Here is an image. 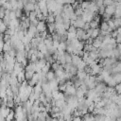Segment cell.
Here are the masks:
<instances>
[{
	"instance_id": "13",
	"label": "cell",
	"mask_w": 121,
	"mask_h": 121,
	"mask_svg": "<svg viewBox=\"0 0 121 121\" xmlns=\"http://www.w3.org/2000/svg\"><path fill=\"white\" fill-rule=\"evenodd\" d=\"M48 84H49V87H50L51 91H56V90L59 89V82H58V80L56 78L48 81Z\"/></svg>"
},
{
	"instance_id": "23",
	"label": "cell",
	"mask_w": 121,
	"mask_h": 121,
	"mask_svg": "<svg viewBox=\"0 0 121 121\" xmlns=\"http://www.w3.org/2000/svg\"><path fill=\"white\" fill-rule=\"evenodd\" d=\"M16 78H17V80H18L19 83L25 81V80H26V78H25V71H22V72H20L19 74H17V77H16Z\"/></svg>"
},
{
	"instance_id": "4",
	"label": "cell",
	"mask_w": 121,
	"mask_h": 121,
	"mask_svg": "<svg viewBox=\"0 0 121 121\" xmlns=\"http://www.w3.org/2000/svg\"><path fill=\"white\" fill-rule=\"evenodd\" d=\"M70 22H71V25H73L77 29L78 28H82L84 24H85V22L83 21V19L81 17H78L75 21H70Z\"/></svg>"
},
{
	"instance_id": "25",
	"label": "cell",
	"mask_w": 121,
	"mask_h": 121,
	"mask_svg": "<svg viewBox=\"0 0 121 121\" xmlns=\"http://www.w3.org/2000/svg\"><path fill=\"white\" fill-rule=\"evenodd\" d=\"M45 21L47 24H50V23H55V16L53 13H49L46 18H45Z\"/></svg>"
},
{
	"instance_id": "14",
	"label": "cell",
	"mask_w": 121,
	"mask_h": 121,
	"mask_svg": "<svg viewBox=\"0 0 121 121\" xmlns=\"http://www.w3.org/2000/svg\"><path fill=\"white\" fill-rule=\"evenodd\" d=\"M37 49H38V51L42 52L43 55H44L45 53H47V48H46L45 44L43 43V42H41V43L38 44V46H37Z\"/></svg>"
},
{
	"instance_id": "27",
	"label": "cell",
	"mask_w": 121,
	"mask_h": 121,
	"mask_svg": "<svg viewBox=\"0 0 121 121\" xmlns=\"http://www.w3.org/2000/svg\"><path fill=\"white\" fill-rule=\"evenodd\" d=\"M54 78H55V72L52 71V70H49V71L46 73V79H47L48 81H50V80H52V79H54Z\"/></svg>"
},
{
	"instance_id": "9",
	"label": "cell",
	"mask_w": 121,
	"mask_h": 121,
	"mask_svg": "<svg viewBox=\"0 0 121 121\" xmlns=\"http://www.w3.org/2000/svg\"><path fill=\"white\" fill-rule=\"evenodd\" d=\"M36 28H37V31H38L39 33L45 31V30H46V24H45V22H44V21H39V22H38V25H37V26H36Z\"/></svg>"
},
{
	"instance_id": "42",
	"label": "cell",
	"mask_w": 121,
	"mask_h": 121,
	"mask_svg": "<svg viewBox=\"0 0 121 121\" xmlns=\"http://www.w3.org/2000/svg\"><path fill=\"white\" fill-rule=\"evenodd\" d=\"M95 108V103H94V102H92V103H91V104L88 106V108H87V111H88V112H89V113H92V112H94Z\"/></svg>"
},
{
	"instance_id": "54",
	"label": "cell",
	"mask_w": 121,
	"mask_h": 121,
	"mask_svg": "<svg viewBox=\"0 0 121 121\" xmlns=\"http://www.w3.org/2000/svg\"><path fill=\"white\" fill-rule=\"evenodd\" d=\"M81 121H85V120H84V119H83V118H82V119H81Z\"/></svg>"
},
{
	"instance_id": "18",
	"label": "cell",
	"mask_w": 121,
	"mask_h": 121,
	"mask_svg": "<svg viewBox=\"0 0 121 121\" xmlns=\"http://www.w3.org/2000/svg\"><path fill=\"white\" fill-rule=\"evenodd\" d=\"M66 47H67L66 42H60L59 46H58V48H57V50L59 52H65L66 51Z\"/></svg>"
},
{
	"instance_id": "52",
	"label": "cell",
	"mask_w": 121,
	"mask_h": 121,
	"mask_svg": "<svg viewBox=\"0 0 121 121\" xmlns=\"http://www.w3.org/2000/svg\"><path fill=\"white\" fill-rule=\"evenodd\" d=\"M81 119H82V117H80V116H76V117H73L72 121H81Z\"/></svg>"
},
{
	"instance_id": "6",
	"label": "cell",
	"mask_w": 121,
	"mask_h": 121,
	"mask_svg": "<svg viewBox=\"0 0 121 121\" xmlns=\"http://www.w3.org/2000/svg\"><path fill=\"white\" fill-rule=\"evenodd\" d=\"M39 82H40L39 74H38V73H34L33 76H32V78H31V79L27 81V84H28L29 86H31V87H34V86H35L37 83H39Z\"/></svg>"
},
{
	"instance_id": "49",
	"label": "cell",
	"mask_w": 121,
	"mask_h": 121,
	"mask_svg": "<svg viewBox=\"0 0 121 121\" xmlns=\"http://www.w3.org/2000/svg\"><path fill=\"white\" fill-rule=\"evenodd\" d=\"M115 41H116V43H121V34H118L115 37Z\"/></svg>"
},
{
	"instance_id": "5",
	"label": "cell",
	"mask_w": 121,
	"mask_h": 121,
	"mask_svg": "<svg viewBox=\"0 0 121 121\" xmlns=\"http://www.w3.org/2000/svg\"><path fill=\"white\" fill-rule=\"evenodd\" d=\"M46 64V60L44 59H41V60H38L36 62H35V73H38L40 71H42L43 67Z\"/></svg>"
},
{
	"instance_id": "22",
	"label": "cell",
	"mask_w": 121,
	"mask_h": 121,
	"mask_svg": "<svg viewBox=\"0 0 121 121\" xmlns=\"http://www.w3.org/2000/svg\"><path fill=\"white\" fill-rule=\"evenodd\" d=\"M101 44H102V42H101L100 40H98L97 38L95 39V40L93 41V43H92V45H93L95 48H96V49H99V48L101 47Z\"/></svg>"
},
{
	"instance_id": "43",
	"label": "cell",
	"mask_w": 121,
	"mask_h": 121,
	"mask_svg": "<svg viewBox=\"0 0 121 121\" xmlns=\"http://www.w3.org/2000/svg\"><path fill=\"white\" fill-rule=\"evenodd\" d=\"M24 6H25V4H24V2L22 0H17V9H24Z\"/></svg>"
},
{
	"instance_id": "51",
	"label": "cell",
	"mask_w": 121,
	"mask_h": 121,
	"mask_svg": "<svg viewBox=\"0 0 121 121\" xmlns=\"http://www.w3.org/2000/svg\"><path fill=\"white\" fill-rule=\"evenodd\" d=\"M77 18H78V17H77V15H76L75 13H73V14L70 16V18H69V19H70V21H75Z\"/></svg>"
},
{
	"instance_id": "3",
	"label": "cell",
	"mask_w": 121,
	"mask_h": 121,
	"mask_svg": "<svg viewBox=\"0 0 121 121\" xmlns=\"http://www.w3.org/2000/svg\"><path fill=\"white\" fill-rule=\"evenodd\" d=\"M102 69H103V67L97 62L96 64L91 66V74L90 75L91 76H97V75L100 74V72L102 71Z\"/></svg>"
},
{
	"instance_id": "39",
	"label": "cell",
	"mask_w": 121,
	"mask_h": 121,
	"mask_svg": "<svg viewBox=\"0 0 121 121\" xmlns=\"http://www.w3.org/2000/svg\"><path fill=\"white\" fill-rule=\"evenodd\" d=\"M107 24H108L109 27H110V28H112V30H115V29H116V26H115V25H114V23H113V20H112V19L109 20V21L107 22Z\"/></svg>"
},
{
	"instance_id": "1",
	"label": "cell",
	"mask_w": 121,
	"mask_h": 121,
	"mask_svg": "<svg viewBox=\"0 0 121 121\" xmlns=\"http://www.w3.org/2000/svg\"><path fill=\"white\" fill-rule=\"evenodd\" d=\"M73 13H75V9L72 7V5H63V10H62L61 15H63L67 18H70V16Z\"/></svg>"
},
{
	"instance_id": "40",
	"label": "cell",
	"mask_w": 121,
	"mask_h": 121,
	"mask_svg": "<svg viewBox=\"0 0 121 121\" xmlns=\"http://www.w3.org/2000/svg\"><path fill=\"white\" fill-rule=\"evenodd\" d=\"M112 20H113V23H114L116 28L121 27V18H113Z\"/></svg>"
},
{
	"instance_id": "55",
	"label": "cell",
	"mask_w": 121,
	"mask_h": 121,
	"mask_svg": "<svg viewBox=\"0 0 121 121\" xmlns=\"http://www.w3.org/2000/svg\"><path fill=\"white\" fill-rule=\"evenodd\" d=\"M112 1H113V2H116V1H117V0H112Z\"/></svg>"
},
{
	"instance_id": "10",
	"label": "cell",
	"mask_w": 121,
	"mask_h": 121,
	"mask_svg": "<svg viewBox=\"0 0 121 121\" xmlns=\"http://www.w3.org/2000/svg\"><path fill=\"white\" fill-rule=\"evenodd\" d=\"M114 11H115V6L114 5H110V6L105 7V13L108 14L109 16L112 17L114 14Z\"/></svg>"
},
{
	"instance_id": "47",
	"label": "cell",
	"mask_w": 121,
	"mask_h": 121,
	"mask_svg": "<svg viewBox=\"0 0 121 121\" xmlns=\"http://www.w3.org/2000/svg\"><path fill=\"white\" fill-rule=\"evenodd\" d=\"M5 11H6V9L1 6V7H0V19H3V18H4V16H5Z\"/></svg>"
},
{
	"instance_id": "34",
	"label": "cell",
	"mask_w": 121,
	"mask_h": 121,
	"mask_svg": "<svg viewBox=\"0 0 121 121\" xmlns=\"http://www.w3.org/2000/svg\"><path fill=\"white\" fill-rule=\"evenodd\" d=\"M98 24H99V23H97L96 21L92 20V21L89 23V25H90V28H93V29H95V28H98Z\"/></svg>"
},
{
	"instance_id": "36",
	"label": "cell",
	"mask_w": 121,
	"mask_h": 121,
	"mask_svg": "<svg viewBox=\"0 0 121 121\" xmlns=\"http://www.w3.org/2000/svg\"><path fill=\"white\" fill-rule=\"evenodd\" d=\"M2 21H3V23H4L7 26H9V23H10V18H9V15H5L4 18L2 19Z\"/></svg>"
},
{
	"instance_id": "48",
	"label": "cell",
	"mask_w": 121,
	"mask_h": 121,
	"mask_svg": "<svg viewBox=\"0 0 121 121\" xmlns=\"http://www.w3.org/2000/svg\"><path fill=\"white\" fill-rule=\"evenodd\" d=\"M9 18H10V20H14V19H16V15H15V12H14V10H10V12H9Z\"/></svg>"
},
{
	"instance_id": "26",
	"label": "cell",
	"mask_w": 121,
	"mask_h": 121,
	"mask_svg": "<svg viewBox=\"0 0 121 121\" xmlns=\"http://www.w3.org/2000/svg\"><path fill=\"white\" fill-rule=\"evenodd\" d=\"M64 60L66 63H72V54L68 53V52H64Z\"/></svg>"
},
{
	"instance_id": "29",
	"label": "cell",
	"mask_w": 121,
	"mask_h": 121,
	"mask_svg": "<svg viewBox=\"0 0 121 121\" xmlns=\"http://www.w3.org/2000/svg\"><path fill=\"white\" fill-rule=\"evenodd\" d=\"M112 76L114 78L116 84L117 83H121V73H115V74H112Z\"/></svg>"
},
{
	"instance_id": "38",
	"label": "cell",
	"mask_w": 121,
	"mask_h": 121,
	"mask_svg": "<svg viewBox=\"0 0 121 121\" xmlns=\"http://www.w3.org/2000/svg\"><path fill=\"white\" fill-rule=\"evenodd\" d=\"M86 65H87L86 62H85L84 60H81V61L77 65V68H78V70H83V69L85 68Z\"/></svg>"
},
{
	"instance_id": "33",
	"label": "cell",
	"mask_w": 121,
	"mask_h": 121,
	"mask_svg": "<svg viewBox=\"0 0 121 121\" xmlns=\"http://www.w3.org/2000/svg\"><path fill=\"white\" fill-rule=\"evenodd\" d=\"M14 12H15L16 18H18V19H20V18H22V17L24 16V14H23V9H16L14 10Z\"/></svg>"
},
{
	"instance_id": "56",
	"label": "cell",
	"mask_w": 121,
	"mask_h": 121,
	"mask_svg": "<svg viewBox=\"0 0 121 121\" xmlns=\"http://www.w3.org/2000/svg\"><path fill=\"white\" fill-rule=\"evenodd\" d=\"M93 1H95V0H93Z\"/></svg>"
},
{
	"instance_id": "8",
	"label": "cell",
	"mask_w": 121,
	"mask_h": 121,
	"mask_svg": "<svg viewBox=\"0 0 121 121\" xmlns=\"http://www.w3.org/2000/svg\"><path fill=\"white\" fill-rule=\"evenodd\" d=\"M22 71H25V66L21 62H17L16 61L15 64H14V67H13V72L17 75V74H19Z\"/></svg>"
},
{
	"instance_id": "30",
	"label": "cell",
	"mask_w": 121,
	"mask_h": 121,
	"mask_svg": "<svg viewBox=\"0 0 121 121\" xmlns=\"http://www.w3.org/2000/svg\"><path fill=\"white\" fill-rule=\"evenodd\" d=\"M68 73H69L71 76H77V73H78V68H77V66L72 65V67L69 69Z\"/></svg>"
},
{
	"instance_id": "37",
	"label": "cell",
	"mask_w": 121,
	"mask_h": 121,
	"mask_svg": "<svg viewBox=\"0 0 121 121\" xmlns=\"http://www.w3.org/2000/svg\"><path fill=\"white\" fill-rule=\"evenodd\" d=\"M67 41H72L74 39H77L76 33H71V32H67Z\"/></svg>"
},
{
	"instance_id": "31",
	"label": "cell",
	"mask_w": 121,
	"mask_h": 121,
	"mask_svg": "<svg viewBox=\"0 0 121 121\" xmlns=\"http://www.w3.org/2000/svg\"><path fill=\"white\" fill-rule=\"evenodd\" d=\"M89 5H90V1H88V0H84V1H82V2H81L80 7H81V9H82L83 10H85V9H88Z\"/></svg>"
},
{
	"instance_id": "7",
	"label": "cell",
	"mask_w": 121,
	"mask_h": 121,
	"mask_svg": "<svg viewBox=\"0 0 121 121\" xmlns=\"http://www.w3.org/2000/svg\"><path fill=\"white\" fill-rule=\"evenodd\" d=\"M106 87H107V85H106L104 82H98V83H96V85H95V92H96L97 94L101 95L102 93L105 92Z\"/></svg>"
},
{
	"instance_id": "46",
	"label": "cell",
	"mask_w": 121,
	"mask_h": 121,
	"mask_svg": "<svg viewBox=\"0 0 121 121\" xmlns=\"http://www.w3.org/2000/svg\"><path fill=\"white\" fill-rule=\"evenodd\" d=\"M76 31H77V28H76L73 25H71V26H69L68 30H67V32H71V33H76Z\"/></svg>"
},
{
	"instance_id": "17",
	"label": "cell",
	"mask_w": 121,
	"mask_h": 121,
	"mask_svg": "<svg viewBox=\"0 0 121 121\" xmlns=\"http://www.w3.org/2000/svg\"><path fill=\"white\" fill-rule=\"evenodd\" d=\"M46 28L48 29L49 31V34H53L55 33V30H56V24L55 23H50V24H47L46 25Z\"/></svg>"
},
{
	"instance_id": "12",
	"label": "cell",
	"mask_w": 121,
	"mask_h": 121,
	"mask_svg": "<svg viewBox=\"0 0 121 121\" xmlns=\"http://www.w3.org/2000/svg\"><path fill=\"white\" fill-rule=\"evenodd\" d=\"M76 88H75V86L72 84V85H67L66 84V89H65V91L63 92V93H67L68 95H76Z\"/></svg>"
},
{
	"instance_id": "20",
	"label": "cell",
	"mask_w": 121,
	"mask_h": 121,
	"mask_svg": "<svg viewBox=\"0 0 121 121\" xmlns=\"http://www.w3.org/2000/svg\"><path fill=\"white\" fill-rule=\"evenodd\" d=\"M65 104H66V102L64 100H55L53 106H56V107L60 108V110H62V108L65 106Z\"/></svg>"
},
{
	"instance_id": "32",
	"label": "cell",
	"mask_w": 121,
	"mask_h": 121,
	"mask_svg": "<svg viewBox=\"0 0 121 121\" xmlns=\"http://www.w3.org/2000/svg\"><path fill=\"white\" fill-rule=\"evenodd\" d=\"M83 11H84V10L81 9V7L75 9V14L77 15V17H81L82 14H83Z\"/></svg>"
},
{
	"instance_id": "53",
	"label": "cell",
	"mask_w": 121,
	"mask_h": 121,
	"mask_svg": "<svg viewBox=\"0 0 121 121\" xmlns=\"http://www.w3.org/2000/svg\"><path fill=\"white\" fill-rule=\"evenodd\" d=\"M2 56V51H0V57Z\"/></svg>"
},
{
	"instance_id": "41",
	"label": "cell",
	"mask_w": 121,
	"mask_h": 121,
	"mask_svg": "<svg viewBox=\"0 0 121 121\" xmlns=\"http://www.w3.org/2000/svg\"><path fill=\"white\" fill-rule=\"evenodd\" d=\"M36 12L35 11H31V12H29V14H28V19H29V21L31 22V21H33V20H35V19H37L36 18Z\"/></svg>"
},
{
	"instance_id": "21",
	"label": "cell",
	"mask_w": 121,
	"mask_h": 121,
	"mask_svg": "<svg viewBox=\"0 0 121 121\" xmlns=\"http://www.w3.org/2000/svg\"><path fill=\"white\" fill-rule=\"evenodd\" d=\"M108 29H109V26H108L107 22L102 21V22H101V24H100V26H99V30H101V31H104V32H107V33H108Z\"/></svg>"
},
{
	"instance_id": "2",
	"label": "cell",
	"mask_w": 121,
	"mask_h": 121,
	"mask_svg": "<svg viewBox=\"0 0 121 121\" xmlns=\"http://www.w3.org/2000/svg\"><path fill=\"white\" fill-rule=\"evenodd\" d=\"M97 14V13H96ZM95 13H93L92 11H90L89 9H85L84 11H83V14H82V16H81V18L83 19V21L85 22V23H90L93 19H94V17H95Z\"/></svg>"
},
{
	"instance_id": "44",
	"label": "cell",
	"mask_w": 121,
	"mask_h": 121,
	"mask_svg": "<svg viewBox=\"0 0 121 121\" xmlns=\"http://www.w3.org/2000/svg\"><path fill=\"white\" fill-rule=\"evenodd\" d=\"M113 16H114V18H121V9H115V11H114Z\"/></svg>"
},
{
	"instance_id": "45",
	"label": "cell",
	"mask_w": 121,
	"mask_h": 121,
	"mask_svg": "<svg viewBox=\"0 0 121 121\" xmlns=\"http://www.w3.org/2000/svg\"><path fill=\"white\" fill-rule=\"evenodd\" d=\"M103 5L105 7L110 6V5H113V1L112 0H103Z\"/></svg>"
},
{
	"instance_id": "15",
	"label": "cell",
	"mask_w": 121,
	"mask_h": 121,
	"mask_svg": "<svg viewBox=\"0 0 121 121\" xmlns=\"http://www.w3.org/2000/svg\"><path fill=\"white\" fill-rule=\"evenodd\" d=\"M81 60H82V59H81L80 57H78V55L72 54V64H73L74 66H77Z\"/></svg>"
},
{
	"instance_id": "50",
	"label": "cell",
	"mask_w": 121,
	"mask_h": 121,
	"mask_svg": "<svg viewBox=\"0 0 121 121\" xmlns=\"http://www.w3.org/2000/svg\"><path fill=\"white\" fill-rule=\"evenodd\" d=\"M89 28H90V25H89V23H85L84 26H83V27H82V29L86 31V30H88Z\"/></svg>"
},
{
	"instance_id": "11",
	"label": "cell",
	"mask_w": 121,
	"mask_h": 121,
	"mask_svg": "<svg viewBox=\"0 0 121 121\" xmlns=\"http://www.w3.org/2000/svg\"><path fill=\"white\" fill-rule=\"evenodd\" d=\"M55 32H56L57 34L60 35V36L65 35V34L67 33V31H66V30L64 29V27H63V25H57V24H56V30H55Z\"/></svg>"
},
{
	"instance_id": "35",
	"label": "cell",
	"mask_w": 121,
	"mask_h": 121,
	"mask_svg": "<svg viewBox=\"0 0 121 121\" xmlns=\"http://www.w3.org/2000/svg\"><path fill=\"white\" fill-rule=\"evenodd\" d=\"M9 50H10V43H4L3 48H2V52L8 53Z\"/></svg>"
},
{
	"instance_id": "24",
	"label": "cell",
	"mask_w": 121,
	"mask_h": 121,
	"mask_svg": "<svg viewBox=\"0 0 121 121\" xmlns=\"http://www.w3.org/2000/svg\"><path fill=\"white\" fill-rule=\"evenodd\" d=\"M64 22V19H63V16L62 15H57L55 16V24L57 25H62Z\"/></svg>"
},
{
	"instance_id": "16",
	"label": "cell",
	"mask_w": 121,
	"mask_h": 121,
	"mask_svg": "<svg viewBox=\"0 0 121 121\" xmlns=\"http://www.w3.org/2000/svg\"><path fill=\"white\" fill-rule=\"evenodd\" d=\"M87 75H88V74H86V72H85L84 70H78L77 78H78V79H80V80H82V81H83V79L87 77Z\"/></svg>"
},
{
	"instance_id": "28",
	"label": "cell",
	"mask_w": 121,
	"mask_h": 121,
	"mask_svg": "<svg viewBox=\"0 0 121 121\" xmlns=\"http://www.w3.org/2000/svg\"><path fill=\"white\" fill-rule=\"evenodd\" d=\"M98 35H99V28H95V29H93L90 38H92L93 40H95V39H96L98 37Z\"/></svg>"
},
{
	"instance_id": "19",
	"label": "cell",
	"mask_w": 121,
	"mask_h": 121,
	"mask_svg": "<svg viewBox=\"0 0 121 121\" xmlns=\"http://www.w3.org/2000/svg\"><path fill=\"white\" fill-rule=\"evenodd\" d=\"M76 97L78 98V99H81V98H84L85 97V94H84V92L83 91H81V89L80 88H78L77 90H76Z\"/></svg>"
}]
</instances>
